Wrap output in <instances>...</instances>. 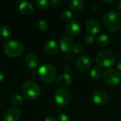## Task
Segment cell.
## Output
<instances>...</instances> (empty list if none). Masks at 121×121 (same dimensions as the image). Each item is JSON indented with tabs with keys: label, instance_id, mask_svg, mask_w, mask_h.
Listing matches in <instances>:
<instances>
[{
	"label": "cell",
	"instance_id": "836d02e7",
	"mask_svg": "<svg viewBox=\"0 0 121 121\" xmlns=\"http://www.w3.org/2000/svg\"><path fill=\"white\" fill-rule=\"evenodd\" d=\"M4 78V73L0 69V82H1Z\"/></svg>",
	"mask_w": 121,
	"mask_h": 121
},
{
	"label": "cell",
	"instance_id": "5bb4252c",
	"mask_svg": "<svg viewBox=\"0 0 121 121\" xmlns=\"http://www.w3.org/2000/svg\"><path fill=\"white\" fill-rule=\"evenodd\" d=\"M44 50L48 55H55L59 50V45L55 40H50L45 44Z\"/></svg>",
	"mask_w": 121,
	"mask_h": 121
},
{
	"label": "cell",
	"instance_id": "2e32d148",
	"mask_svg": "<svg viewBox=\"0 0 121 121\" xmlns=\"http://www.w3.org/2000/svg\"><path fill=\"white\" fill-rule=\"evenodd\" d=\"M72 77L68 73H63L57 78V84L60 86H67L72 83Z\"/></svg>",
	"mask_w": 121,
	"mask_h": 121
},
{
	"label": "cell",
	"instance_id": "83f0119b",
	"mask_svg": "<svg viewBox=\"0 0 121 121\" xmlns=\"http://www.w3.org/2000/svg\"><path fill=\"white\" fill-rule=\"evenodd\" d=\"M84 41L87 44H92L94 42V38L91 35H87L84 37Z\"/></svg>",
	"mask_w": 121,
	"mask_h": 121
},
{
	"label": "cell",
	"instance_id": "e575fe53",
	"mask_svg": "<svg viewBox=\"0 0 121 121\" xmlns=\"http://www.w3.org/2000/svg\"><path fill=\"white\" fill-rule=\"evenodd\" d=\"M98 9H99V7H98V6H96V5H94V6H92V10H93V11L96 12V11H98Z\"/></svg>",
	"mask_w": 121,
	"mask_h": 121
},
{
	"label": "cell",
	"instance_id": "1f68e13d",
	"mask_svg": "<svg viewBox=\"0 0 121 121\" xmlns=\"http://www.w3.org/2000/svg\"><path fill=\"white\" fill-rule=\"evenodd\" d=\"M64 70L66 72L65 73H68V72L70 70V67H69V65H65L64 66Z\"/></svg>",
	"mask_w": 121,
	"mask_h": 121
},
{
	"label": "cell",
	"instance_id": "d4e9b609",
	"mask_svg": "<svg viewBox=\"0 0 121 121\" xmlns=\"http://www.w3.org/2000/svg\"><path fill=\"white\" fill-rule=\"evenodd\" d=\"M73 52L77 54V55H80L84 51V48L83 46L80 44V43H76L74 44V47H73Z\"/></svg>",
	"mask_w": 121,
	"mask_h": 121
},
{
	"label": "cell",
	"instance_id": "7c38bea8",
	"mask_svg": "<svg viewBox=\"0 0 121 121\" xmlns=\"http://www.w3.org/2000/svg\"><path fill=\"white\" fill-rule=\"evenodd\" d=\"M109 100L108 95L102 91H96L92 95V101L97 105H104L108 103Z\"/></svg>",
	"mask_w": 121,
	"mask_h": 121
},
{
	"label": "cell",
	"instance_id": "f1b7e54d",
	"mask_svg": "<svg viewBox=\"0 0 121 121\" xmlns=\"http://www.w3.org/2000/svg\"><path fill=\"white\" fill-rule=\"evenodd\" d=\"M50 4L52 7H58L61 4V1L60 0H52L50 1Z\"/></svg>",
	"mask_w": 121,
	"mask_h": 121
},
{
	"label": "cell",
	"instance_id": "7a4b0ae2",
	"mask_svg": "<svg viewBox=\"0 0 121 121\" xmlns=\"http://www.w3.org/2000/svg\"><path fill=\"white\" fill-rule=\"evenodd\" d=\"M116 61V55L110 50L104 49L100 50L96 57V63L102 67H110Z\"/></svg>",
	"mask_w": 121,
	"mask_h": 121
},
{
	"label": "cell",
	"instance_id": "30bf717a",
	"mask_svg": "<svg viewBox=\"0 0 121 121\" xmlns=\"http://www.w3.org/2000/svg\"><path fill=\"white\" fill-rule=\"evenodd\" d=\"M85 28L89 35H94L98 34L101 30V24L98 20L91 18L86 21Z\"/></svg>",
	"mask_w": 121,
	"mask_h": 121
},
{
	"label": "cell",
	"instance_id": "8fae6325",
	"mask_svg": "<svg viewBox=\"0 0 121 121\" xmlns=\"http://www.w3.org/2000/svg\"><path fill=\"white\" fill-rule=\"evenodd\" d=\"M81 24L77 21H72L66 26V32L70 36H76L81 31Z\"/></svg>",
	"mask_w": 121,
	"mask_h": 121
},
{
	"label": "cell",
	"instance_id": "3957f363",
	"mask_svg": "<svg viewBox=\"0 0 121 121\" xmlns=\"http://www.w3.org/2000/svg\"><path fill=\"white\" fill-rule=\"evenodd\" d=\"M23 45L16 40H8L4 45V52L9 57H18L23 52Z\"/></svg>",
	"mask_w": 121,
	"mask_h": 121
},
{
	"label": "cell",
	"instance_id": "8992f818",
	"mask_svg": "<svg viewBox=\"0 0 121 121\" xmlns=\"http://www.w3.org/2000/svg\"><path fill=\"white\" fill-rule=\"evenodd\" d=\"M104 81L111 86H118L121 82V74L120 72L113 68H109L104 74Z\"/></svg>",
	"mask_w": 121,
	"mask_h": 121
},
{
	"label": "cell",
	"instance_id": "cb8c5ba5",
	"mask_svg": "<svg viewBox=\"0 0 121 121\" xmlns=\"http://www.w3.org/2000/svg\"><path fill=\"white\" fill-rule=\"evenodd\" d=\"M35 3L37 6L42 10L47 9L49 5V2L47 0H37Z\"/></svg>",
	"mask_w": 121,
	"mask_h": 121
},
{
	"label": "cell",
	"instance_id": "d590c367",
	"mask_svg": "<svg viewBox=\"0 0 121 121\" xmlns=\"http://www.w3.org/2000/svg\"><path fill=\"white\" fill-rule=\"evenodd\" d=\"M104 2H106V3H108V4H113V2H114V0H104Z\"/></svg>",
	"mask_w": 121,
	"mask_h": 121
},
{
	"label": "cell",
	"instance_id": "4316f807",
	"mask_svg": "<svg viewBox=\"0 0 121 121\" xmlns=\"http://www.w3.org/2000/svg\"><path fill=\"white\" fill-rule=\"evenodd\" d=\"M57 121H71L69 117L65 113H60L57 116Z\"/></svg>",
	"mask_w": 121,
	"mask_h": 121
},
{
	"label": "cell",
	"instance_id": "ffe728a7",
	"mask_svg": "<svg viewBox=\"0 0 121 121\" xmlns=\"http://www.w3.org/2000/svg\"><path fill=\"white\" fill-rule=\"evenodd\" d=\"M102 76V71L98 66H94L90 71V77L94 80H99Z\"/></svg>",
	"mask_w": 121,
	"mask_h": 121
},
{
	"label": "cell",
	"instance_id": "9c48e42d",
	"mask_svg": "<svg viewBox=\"0 0 121 121\" xmlns=\"http://www.w3.org/2000/svg\"><path fill=\"white\" fill-rule=\"evenodd\" d=\"M21 116V111L18 108H10L3 114L4 121H18Z\"/></svg>",
	"mask_w": 121,
	"mask_h": 121
},
{
	"label": "cell",
	"instance_id": "ba28073f",
	"mask_svg": "<svg viewBox=\"0 0 121 121\" xmlns=\"http://www.w3.org/2000/svg\"><path fill=\"white\" fill-rule=\"evenodd\" d=\"M91 65V62L90 58L86 55L79 56L75 62V66L77 69L80 72H85L89 69Z\"/></svg>",
	"mask_w": 121,
	"mask_h": 121
},
{
	"label": "cell",
	"instance_id": "4dcf8cb0",
	"mask_svg": "<svg viewBox=\"0 0 121 121\" xmlns=\"http://www.w3.org/2000/svg\"><path fill=\"white\" fill-rule=\"evenodd\" d=\"M116 69H117L118 70L121 71V59H120V60L116 62Z\"/></svg>",
	"mask_w": 121,
	"mask_h": 121
},
{
	"label": "cell",
	"instance_id": "7402d4cb",
	"mask_svg": "<svg viewBox=\"0 0 121 121\" xmlns=\"http://www.w3.org/2000/svg\"><path fill=\"white\" fill-rule=\"evenodd\" d=\"M10 102L15 106H20L24 102V98L18 94H13L10 98Z\"/></svg>",
	"mask_w": 121,
	"mask_h": 121
},
{
	"label": "cell",
	"instance_id": "484cf974",
	"mask_svg": "<svg viewBox=\"0 0 121 121\" xmlns=\"http://www.w3.org/2000/svg\"><path fill=\"white\" fill-rule=\"evenodd\" d=\"M38 28L41 31H46L48 28V24L45 20H40L38 21Z\"/></svg>",
	"mask_w": 121,
	"mask_h": 121
},
{
	"label": "cell",
	"instance_id": "f546056e",
	"mask_svg": "<svg viewBox=\"0 0 121 121\" xmlns=\"http://www.w3.org/2000/svg\"><path fill=\"white\" fill-rule=\"evenodd\" d=\"M44 121H57V119L53 116H48L45 118Z\"/></svg>",
	"mask_w": 121,
	"mask_h": 121
},
{
	"label": "cell",
	"instance_id": "8d00e7d4",
	"mask_svg": "<svg viewBox=\"0 0 121 121\" xmlns=\"http://www.w3.org/2000/svg\"></svg>",
	"mask_w": 121,
	"mask_h": 121
},
{
	"label": "cell",
	"instance_id": "603a6c76",
	"mask_svg": "<svg viewBox=\"0 0 121 121\" xmlns=\"http://www.w3.org/2000/svg\"><path fill=\"white\" fill-rule=\"evenodd\" d=\"M62 18L65 21H67V22H70L72 21V18H73V14L72 13L69 11V10H65L62 11Z\"/></svg>",
	"mask_w": 121,
	"mask_h": 121
},
{
	"label": "cell",
	"instance_id": "d6986e66",
	"mask_svg": "<svg viewBox=\"0 0 121 121\" xmlns=\"http://www.w3.org/2000/svg\"><path fill=\"white\" fill-rule=\"evenodd\" d=\"M96 41L99 45L102 46V47H105V46H107L110 44L111 38L106 34H100L99 35H98L96 37Z\"/></svg>",
	"mask_w": 121,
	"mask_h": 121
},
{
	"label": "cell",
	"instance_id": "52a82bcc",
	"mask_svg": "<svg viewBox=\"0 0 121 121\" xmlns=\"http://www.w3.org/2000/svg\"><path fill=\"white\" fill-rule=\"evenodd\" d=\"M54 98L57 104L61 106H65L70 101L71 94L67 89L65 88H60L55 91Z\"/></svg>",
	"mask_w": 121,
	"mask_h": 121
},
{
	"label": "cell",
	"instance_id": "ac0fdd59",
	"mask_svg": "<svg viewBox=\"0 0 121 121\" xmlns=\"http://www.w3.org/2000/svg\"><path fill=\"white\" fill-rule=\"evenodd\" d=\"M69 9L75 12L82 11L84 7V2L82 0H72L69 3Z\"/></svg>",
	"mask_w": 121,
	"mask_h": 121
},
{
	"label": "cell",
	"instance_id": "5b68a950",
	"mask_svg": "<svg viewBox=\"0 0 121 121\" xmlns=\"http://www.w3.org/2000/svg\"><path fill=\"white\" fill-rule=\"evenodd\" d=\"M22 92L26 99L33 100L40 96L41 88L37 83L32 81H28L23 85Z\"/></svg>",
	"mask_w": 121,
	"mask_h": 121
},
{
	"label": "cell",
	"instance_id": "4fadbf2b",
	"mask_svg": "<svg viewBox=\"0 0 121 121\" xmlns=\"http://www.w3.org/2000/svg\"><path fill=\"white\" fill-rule=\"evenodd\" d=\"M74 45V40L72 38L69 36H64L60 39V48L61 50L64 52H69L73 49Z\"/></svg>",
	"mask_w": 121,
	"mask_h": 121
},
{
	"label": "cell",
	"instance_id": "6da1fadb",
	"mask_svg": "<svg viewBox=\"0 0 121 121\" xmlns=\"http://www.w3.org/2000/svg\"><path fill=\"white\" fill-rule=\"evenodd\" d=\"M103 23L106 30L110 32H116L121 28V15L118 11L111 10L105 13Z\"/></svg>",
	"mask_w": 121,
	"mask_h": 121
},
{
	"label": "cell",
	"instance_id": "9a60e30c",
	"mask_svg": "<svg viewBox=\"0 0 121 121\" xmlns=\"http://www.w3.org/2000/svg\"><path fill=\"white\" fill-rule=\"evenodd\" d=\"M25 62L28 68L35 69L39 65V59L36 55L33 53H29L26 57Z\"/></svg>",
	"mask_w": 121,
	"mask_h": 121
},
{
	"label": "cell",
	"instance_id": "44dd1931",
	"mask_svg": "<svg viewBox=\"0 0 121 121\" xmlns=\"http://www.w3.org/2000/svg\"><path fill=\"white\" fill-rule=\"evenodd\" d=\"M11 35V29L8 26H3L0 28V37L4 40H8Z\"/></svg>",
	"mask_w": 121,
	"mask_h": 121
},
{
	"label": "cell",
	"instance_id": "d6a6232c",
	"mask_svg": "<svg viewBox=\"0 0 121 121\" xmlns=\"http://www.w3.org/2000/svg\"><path fill=\"white\" fill-rule=\"evenodd\" d=\"M116 8L118 9V10L121 11V0H119L117 4H116Z\"/></svg>",
	"mask_w": 121,
	"mask_h": 121
},
{
	"label": "cell",
	"instance_id": "277c9868",
	"mask_svg": "<svg viewBox=\"0 0 121 121\" xmlns=\"http://www.w3.org/2000/svg\"><path fill=\"white\" fill-rule=\"evenodd\" d=\"M38 74L46 84L52 83L56 78V70L55 67L51 64H44L38 69Z\"/></svg>",
	"mask_w": 121,
	"mask_h": 121
},
{
	"label": "cell",
	"instance_id": "e0dca14e",
	"mask_svg": "<svg viewBox=\"0 0 121 121\" xmlns=\"http://www.w3.org/2000/svg\"><path fill=\"white\" fill-rule=\"evenodd\" d=\"M18 10L23 14H31L33 12V6L28 1H21L18 6Z\"/></svg>",
	"mask_w": 121,
	"mask_h": 121
}]
</instances>
